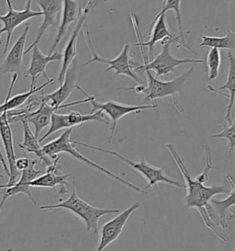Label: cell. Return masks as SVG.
Segmentation results:
<instances>
[{"instance_id":"cell-1","label":"cell","mask_w":235,"mask_h":251,"mask_svg":"<svg viewBox=\"0 0 235 251\" xmlns=\"http://www.w3.org/2000/svg\"><path fill=\"white\" fill-rule=\"evenodd\" d=\"M165 148L168 149L172 157L174 158L176 166L180 170L183 176L187 194L185 197V203L188 208L196 209L201 218L203 219L206 226L223 241H227L228 239L220 234V232L215 227V225L220 226V223L218 217L216 216L214 208L212 204V200L216 195H228L230 192L225 186H206L204 183L198 181L196 177H193L187 169L184 159L178 155L176 148L172 144L165 145Z\"/></svg>"},{"instance_id":"cell-2","label":"cell","mask_w":235,"mask_h":251,"mask_svg":"<svg viewBox=\"0 0 235 251\" xmlns=\"http://www.w3.org/2000/svg\"><path fill=\"white\" fill-rule=\"evenodd\" d=\"M41 210L52 211L55 209H65L70 211L74 215L79 217L85 223L88 232L93 236L98 234V221L104 215L110 214H118L121 212L118 209H103L92 206L91 204L79 198L75 190V178L73 177V190L70 197L66 201H61L56 204L41 205Z\"/></svg>"},{"instance_id":"cell-3","label":"cell","mask_w":235,"mask_h":251,"mask_svg":"<svg viewBox=\"0 0 235 251\" xmlns=\"http://www.w3.org/2000/svg\"><path fill=\"white\" fill-rule=\"evenodd\" d=\"M73 128H69L66 129L64 133H62L59 137L56 139L51 141L50 143L44 145V150L47 155L51 157V159L55 158L59 154L62 153H66L68 155L73 156V158L79 160L80 162L84 163L85 165H87L88 167L94 169V170H98L100 171L103 174H105L107 177H110L112 179L117 180L118 182L124 185L126 187H128L129 189L132 190L133 192H139V193H143L145 194L146 192L143 189H141L138 186L132 184L131 182H129L128 180L124 179L123 177H119L116 174H114L113 172H111L110 170H106L105 168L101 167L100 165L96 164V163L93 162L92 160L88 159V157H86L85 155H82L80 152L77 151V149L73 146V141L71 140V133L73 132Z\"/></svg>"},{"instance_id":"cell-4","label":"cell","mask_w":235,"mask_h":251,"mask_svg":"<svg viewBox=\"0 0 235 251\" xmlns=\"http://www.w3.org/2000/svg\"><path fill=\"white\" fill-rule=\"evenodd\" d=\"M172 44H176V43L171 38L164 39L161 42V52L156 57H154L151 61L148 60V55L145 53L144 47L139 46L142 58L144 60V64L140 65L138 63H135L134 61H132V65L134 68V71L135 72H145L147 70H150V71L155 72L156 77H160V76H166L170 73L176 75V68L181 65L205 63L204 60L189 59V58L179 59V58L174 57L170 52V48H171Z\"/></svg>"},{"instance_id":"cell-5","label":"cell","mask_w":235,"mask_h":251,"mask_svg":"<svg viewBox=\"0 0 235 251\" xmlns=\"http://www.w3.org/2000/svg\"><path fill=\"white\" fill-rule=\"evenodd\" d=\"M73 142L74 145L85 147V148H91V149H94L96 151L104 152V153H107L109 155H114V156L118 157L119 160H121V162H123L126 165H128L129 167H131L132 170L137 171L141 177L145 178L147 184H148L146 188L144 189L145 191L150 189V188H154V189L155 188V190L158 191L159 190L158 189V183H164V184L173 186V187H177V188H180V189H186V184H183V183L177 181L176 179L168 177L165 174L164 169L157 168V167H154L153 165L149 164L145 160L144 157H141L139 162H135V161L130 160L129 158L125 157L123 155L118 154V152L113 151V150H109V149H106V148H97L95 146L81 143V142H77V141H73Z\"/></svg>"},{"instance_id":"cell-6","label":"cell","mask_w":235,"mask_h":251,"mask_svg":"<svg viewBox=\"0 0 235 251\" xmlns=\"http://www.w3.org/2000/svg\"><path fill=\"white\" fill-rule=\"evenodd\" d=\"M193 71L194 67H191L186 73L176 76V78L170 81H163L154 76L150 70H147L144 72L146 75L147 86L143 94L145 96L143 101L150 100L152 102L151 104H156V100L170 96L173 100L176 111H178L180 114L185 115L183 108L178 101V94L183 90L186 83L190 78Z\"/></svg>"},{"instance_id":"cell-7","label":"cell","mask_w":235,"mask_h":251,"mask_svg":"<svg viewBox=\"0 0 235 251\" xmlns=\"http://www.w3.org/2000/svg\"><path fill=\"white\" fill-rule=\"evenodd\" d=\"M84 36L87 42L89 52L91 54V58L88 60L87 63L84 64V66H88L92 63H100L104 65H108L109 67L105 70V72H109L113 70L114 71V75L113 77L122 75L127 77H130L133 81L136 82L137 84L141 83V79L140 78L139 75H137V72L134 71V68L132 65V58L130 56V49H131V45H125L124 47L122 48V50L118 53L117 57H115L114 59H107L101 57L97 54V52H95V47L92 43V40L90 37V32L88 29V21L85 23L84 26Z\"/></svg>"},{"instance_id":"cell-8","label":"cell","mask_w":235,"mask_h":251,"mask_svg":"<svg viewBox=\"0 0 235 251\" xmlns=\"http://www.w3.org/2000/svg\"><path fill=\"white\" fill-rule=\"evenodd\" d=\"M76 89H79L84 95L89 97L90 100L89 103L92 105L91 113H94L96 111H101L104 112L110 120V135H109V143L112 142L114 137V133L117 128L118 122L126 115L131 113L139 114L141 111L144 110H155L157 108V104H141V105H127L115 101V100H109L106 102H99L95 100V96L88 94V92L80 86L77 85Z\"/></svg>"},{"instance_id":"cell-9","label":"cell","mask_w":235,"mask_h":251,"mask_svg":"<svg viewBox=\"0 0 235 251\" xmlns=\"http://www.w3.org/2000/svg\"><path fill=\"white\" fill-rule=\"evenodd\" d=\"M132 19V25L135 30V34L136 37L138 39V43L136 44V46H142V47H147L148 48V60H151L154 58V45H156L158 42H162L164 39L165 38H171L172 40L175 41L177 47L183 46L185 49H187L188 51L192 52L194 54H197V52H195L186 43V41H184L181 39L180 36H176L174 35L167 27V23H166V16L165 13L162 14L156 21L155 23L149 28V30L146 32V35H150V39L146 43L142 42L141 39V30H140L139 22L137 19V16L134 13H132L131 15Z\"/></svg>"},{"instance_id":"cell-10","label":"cell","mask_w":235,"mask_h":251,"mask_svg":"<svg viewBox=\"0 0 235 251\" xmlns=\"http://www.w3.org/2000/svg\"><path fill=\"white\" fill-rule=\"evenodd\" d=\"M77 78H78V62L75 58L73 60L72 66L68 68L64 82L60 85V88L50 94H47V95L43 94V100L44 102H46L52 108L56 109L57 111L64 108L74 106V105L89 102L90 99L89 97L86 95L87 98L84 100L73 101L71 103L65 104L73 90L76 89Z\"/></svg>"},{"instance_id":"cell-11","label":"cell","mask_w":235,"mask_h":251,"mask_svg":"<svg viewBox=\"0 0 235 251\" xmlns=\"http://www.w3.org/2000/svg\"><path fill=\"white\" fill-rule=\"evenodd\" d=\"M7 5V12L5 15H0V22L3 24L2 28H0V45H2V35L7 33V41L5 44V48L3 54H6L8 46L11 41V37L16 28L21 26L22 23H26L31 18H38L44 16V12L34 11L31 9V3L33 0H27L25 8L22 10H16L13 8L11 0H6Z\"/></svg>"},{"instance_id":"cell-12","label":"cell","mask_w":235,"mask_h":251,"mask_svg":"<svg viewBox=\"0 0 235 251\" xmlns=\"http://www.w3.org/2000/svg\"><path fill=\"white\" fill-rule=\"evenodd\" d=\"M91 121H96L100 122L103 124L109 125L110 126V120H106L105 118V113L101 111H96L94 113H89V114H82L78 111H71L66 114H60L56 113L55 111L51 115V125L48 132L44 134L43 137H41L39 140L40 142H43L51 134L57 133L61 130L64 129H69V128H73L74 126H78L91 122Z\"/></svg>"},{"instance_id":"cell-13","label":"cell","mask_w":235,"mask_h":251,"mask_svg":"<svg viewBox=\"0 0 235 251\" xmlns=\"http://www.w3.org/2000/svg\"><path fill=\"white\" fill-rule=\"evenodd\" d=\"M95 3L94 0H89L88 4L81 9L80 16L77 20V23L73 28L72 34L70 36V39L68 40L66 47H65L64 52H63L62 67H61V70H60L58 75V81L60 85L64 82L68 68L72 66L73 60L76 58V54H77V48L76 47H77V40L79 37V33H80L84 24L88 21V13L94 7Z\"/></svg>"},{"instance_id":"cell-14","label":"cell","mask_w":235,"mask_h":251,"mask_svg":"<svg viewBox=\"0 0 235 251\" xmlns=\"http://www.w3.org/2000/svg\"><path fill=\"white\" fill-rule=\"evenodd\" d=\"M0 136L1 140L3 142V146L7 156V166L10 172L7 184L0 185V190H2L5 187L15 184L20 179L22 175V172L16 167L17 155L15 153L13 134L10 126V122L7 117V112H3L0 114Z\"/></svg>"},{"instance_id":"cell-15","label":"cell","mask_w":235,"mask_h":251,"mask_svg":"<svg viewBox=\"0 0 235 251\" xmlns=\"http://www.w3.org/2000/svg\"><path fill=\"white\" fill-rule=\"evenodd\" d=\"M141 207L140 202L133 203L132 206L127 208L124 211L119 212L116 217L107 222L101 227V236L96 251H101L109 247L110 244L116 241L121 235L123 228L129 220V218L136 210Z\"/></svg>"},{"instance_id":"cell-16","label":"cell","mask_w":235,"mask_h":251,"mask_svg":"<svg viewBox=\"0 0 235 251\" xmlns=\"http://www.w3.org/2000/svg\"><path fill=\"white\" fill-rule=\"evenodd\" d=\"M42 162L40 159H33V162L29 166V168L26 170H22V175L20 179L13 185L5 187L3 190L2 197L0 198V212L4 206L6 201L10 197H13L19 194H26L29 197V199L33 201V203L36 205L37 202L34 197L32 196L30 192V185L29 183L35 179L40 174H42V170H37V166Z\"/></svg>"},{"instance_id":"cell-17","label":"cell","mask_w":235,"mask_h":251,"mask_svg":"<svg viewBox=\"0 0 235 251\" xmlns=\"http://www.w3.org/2000/svg\"><path fill=\"white\" fill-rule=\"evenodd\" d=\"M35 3L39 8L43 9L42 11L44 12V21L37 30L35 40L25 51V55H27L34 46L39 45L45 33L57 23L59 14L63 9V0H35Z\"/></svg>"},{"instance_id":"cell-18","label":"cell","mask_w":235,"mask_h":251,"mask_svg":"<svg viewBox=\"0 0 235 251\" xmlns=\"http://www.w3.org/2000/svg\"><path fill=\"white\" fill-rule=\"evenodd\" d=\"M60 157L56 156L52 159V163L50 166L47 167L46 172L33 179L29 185L33 188H50L54 192H56V187L60 186V192L59 194L65 195L68 191L67 187L71 188V185L66 181L67 177H71L70 174H62L58 169Z\"/></svg>"},{"instance_id":"cell-19","label":"cell","mask_w":235,"mask_h":251,"mask_svg":"<svg viewBox=\"0 0 235 251\" xmlns=\"http://www.w3.org/2000/svg\"><path fill=\"white\" fill-rule=\"evenodd\" d=\"M32 55L29 67L26 72V77H30V88L33 89L36 86L37 80L41 76V75H44L47 76L46 74V68L47 66L53 61H61L63 59V53L60 52H54L51 54L45 55L44 52L40 50L38 45L32 48Z\"/></svg>"},{"instance_id":"cell-20","label":"cell","mask_w":235,"mask_h":251,"mask_svg":"<svg viewBox=\"0 0 235 251\" xmlns=\"http://www.w3.org/2000/svg\"><path fill=\"white\" fill-rule=\"evenodd\" d=\"M30 23H26L22 35L18 38L11 49L7 53L6 59L2 64L4 73H20L23 66V56L25 55V45L28 37Z\"/></svg>"},{"instance_id":"cell-21","label":"cell","mask_w":235,"mask_h":251,"mask_svg":"<svg viewBox=\"0 0 235 251\" xmlns=\"http://www.w3.org/2000/svg\"><path fill=\"white\" fill-rule=\"evenodd\" d=\"M78 2L77 0H63V9L61 14V23L59 24L57 34L51 45L49 54L55 52L63 38L66 36L68 29L72 23L78 20Z\"/></svg>"},{"instance_id":"cell-22","label":"cell","mask_w":235,"mask_h":251,"mask_svg":"<svg viewBox=\"0 0 235 251\" xmlns=\"http://www.w3.org/2000/svg\"><path fill=\"white\" fill-rule=\"evenodd\" d=\"M18 77H19V74L18 73H13L11 83H10V87H9V89H8V92H7V98H6L5 101L0 105V114L3 113V112L14 111L16 109L22 107V105H24V104L28 101V100L33 94H35L37 92L43 90L47 86H50V85L54 83V79L53 78H50V79H48V81L42 84L40 87H37V88L35 87L33 89H29V90H28L27 92L17 94L15 96L11 97L12 89H13V87H14V85L16 84Z\"/></svg>"},{"instance_id":"cell-23","label":"cell","mask_w":235,"mask_h":251,"mask_svg":"<svg viewBox=\"0 0 235 251\" xmlns=\"http://www.w3.org/2000/svg\"><path fill=\"white\" fill-rule=\"evenodd\" d=\"M229 174L225 177L226 180L231 185L232 191L228 194L227 198L224 200H212L216 216H218V220L220 223V226L222 229H226L228 227L227 221H226V214L227 211L235 205V181L233 177V161L230 163V169Z\"/></svg>"},{"instance_id":"cell-24","label":"cell","mask_w":235,"mask_h":251,"mask_svg":"<svg viewBox=\"0 0 235 251\" xmlns=\"http://www.w3.org/2000/svg\"><path fill=\"white\" fill-rule=\"evenodd\" d=\"M22 123L23 126V143L19 144V148L28 153L34 154L47 167L50 166L52 163V159L45 153L44 148L41 147V142L38 139L35 133H32L31 129L29 128V123L26 121H22Z\"/></svg>"},{"instance_id":"cell-25","label":"cell","mask_w":235,"mask_h":251,"mask_svg":"<svg viewBox=\"0 0 235 251\" xmlns=\"http://www.w3.org/2000/svg\"><path fill=\"white\" fill-rule=\"evenodd\" d=\"M228 59H229V72H228L227 80L224 83V85L220 86L219 88H213L212 86H208L207 89L211 92L216 93L221 90H227L229 92V104H228L226 114H225V121L228 123H232L231 120V113L233 111V108L235 105V55L232 51L228 52Z\"/></svg>"},{"instance_id":"cell-26","label":"cell","mask_w":235,"mask_h":251,"mask_svg":"<svg viewBox=\"0 0 235 251\" xmlns=\"http://www.w3.org/2000/svg\"><path fill=\"white\" fill-rule=\"evenodd\" d=\"M202 40L199 47H210V48H218V49H227L229 51L235 50V31L227 30L226 35L223 37H214L201 35Z\"/></svg>"},{"instance_id":"cell-27","label":"cell","mask_w":235,"mask_h":251,"mask_svg":"<svg viewBox=\"0 0 235 251\" xmlns=\"http://www.w3.org/2000/svg\"><path fill=\"white\" fill-rule=\"evenodd\" d=\"M168 10H173L176 13V21L179 30V36L182 40L186 41L184 38L183 23H182V14H181V0H163L162 8L160 12L155 16L154 21L150 27L155 23V21L162 15L166 13Z\"/></svg>"},{"instance_id":"cell-28","label":"cell","mask_w":235,"mask_h":251,"mask_svg":"<svg viewBox=\"0 0 235 251\" xmlns=\"http://www.w3.org/2000/svg\"><path fill=\"white\" fill-rule=\"evenodd\" d=\"M207 68H208V77L210 80L216 79L220 75V67L221 64V54L220 49L218 48H211L208 53L207 60Z\"/></svg>"},{"instance_id":"cell-29","label":"cell","mask_w":235,"mask_h":251,"mask_svg":"<svg viewBox=\"0 0 235 251\" xmlns=\"http://www.w3.org/2000/svg\"><path fill=\"white\" fill-rule=\"evenodd\" d=\"M219 128L220 129V133L213 134V138L226 139L229 144V153L230 155H233L235 148V118L231 123V126H226L223 124H220Z\"/></svg>"},{"instance_id":"cell-30","label":"cell","mask_w":235,"mask_h":251,"mask_svg":"<svg viewBox=\"0 0 235 251\" xmlns=\"http://www.w3.org/2000/svg\"><path fill=\"white\" fill-rule=\"evenodd\" d=\"M202 148L205 150V169L203 170V171H202L199 175H198L197 177H195L198 179V181H200V182H202V183L205 184L206 182H208V180H209V176H210L211 170H213V169H217V168H215V167L213 166L212 163V153H211V149L208 148V147H206V146H202Z\"/></svg>"},{"instance_id":"cell-31","label":"cell","mask_w":235,"mask_h":251,"mask_svg":"<svg viewBox=\"0 0 235 251\" xmlns=\"http://www.w3.org/2000/svg\"><path fill=\"white\" fill-rule=\"evenodd\" d=\"M33 162V159H30L29 157H19L16 160V167L17 169L22 172V170H26L29 168L31 163Z\"/></svg>"},{"instance_id":"cell-32","label":"cell","mask_w":235,"mask_h":251,"mask_svg":"<svg viewBox=\"0 0 235 251\" xmlns=\"http://www.w3.org/2000/svg\"><path fill=\"white\" fill-rule=\"evenodd\" d=\"M0 140H1V136H0ZM0 162H1V165H2V167H3V170L5 171L6 175H7V177H9V175H10L9 169H8L7 163L6 162V160H5V157H4V155H3V153H2L1 148H0Z\"/></svg>"},{"instance_id":"cell-33","label":"cell","mask_w":235,"mask_h":251,"mask_svg":"<svg viewBox=\"0 0 235 251\" xmlns=\"http://www.w3.org/2000/svg\"><path fill=\"white\" fill-rule=\"evenodd\" d=\"M233 216H235V209H232L231 210V217H230V219L233 217Z\"/></svg>"},{"instance_id":"cell-34","label":"cell","mask_w":235,"mask_h":251,"mask_svg":"<svg viewBox=\"0 0 235 251\" xmlns=\"http://www.w3.org/2000/svg\"><path fill=\"white\" fill-rule=\"evenodd\" d=\"M109 1H110V0H103L104 3H107V2H109Z\"/></svg>"},{"instance_id":"cell-35","label":"cell","mask_w":235,"mask_h":251,"mask_svg":"<svg viewBox=\"0 0 235 251\" xmlns=\"http://www.w3.org/2000/svg\"><path fill=\"white\" fill-rule=\"evenodd\" d=\"M0 178H4V176L1 173H0Z\"/></svg>"},{"instance_id":"cell-36","label":"cell","mask_w":235,"mask_h":251,"mask_svg":"<svg viewBox=\"0 0 235 251\" xmlns=\"http://www.w3.org/2000/svg\"><path fill=\"white\" fill-rule=\"evenodd\" d=\"M94 1H95H95H96V0H94Z\"/></svg>"}]
</instances>
